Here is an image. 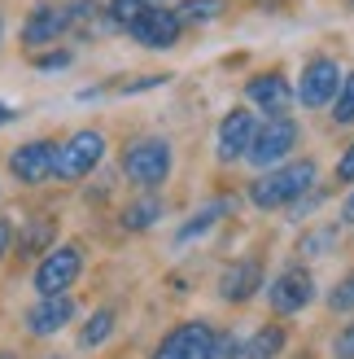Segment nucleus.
Listing matches in <instances>:
<instances>
[{
	"label": "nucleus",
	"instance_id": "f257e3e1",
	"mask_svg": "<svg viewBox=\"0 0 354 359\" xmlns=\"http://www.w3.org/2000/svg\"><path fill=\"white\" fill-rule=\"evenodd\" d=\"M320 180V167L311 158H297V163H285V167H267L254 184H250V202L258 210H280V206H293L315 189Z\"/></svg>",
	"mask_w": 354,
	"mask_h": 359
},
{
	"label": "nucleus",
	"instance_id": "f03ea898",
	"mask_svg": "<svg viewBox=\"0 0 354 359\" xmlns=\"http://www.w3.org/2000/svg\"><path fill=\"white\" fill-rule=\"evenodd\" d=\"M97 9H101V5H92V0H75V5H35V9L27 13V22H22V44H27V48H40V44L62 40L70 27L87 22Z\"/></svg>",
	"mask_w": 354,
	"mask_h": 359
},
{
	"label": "nucleus",
	"instance_id": "7ed1b4c3",
	"mask_svg": "<svg viewBox=\"0 0 354 359\" xmlns=\"http://www.w3.org/2000/svg\"><path fill=\"white\" fill-rule=\"evenodd\" d=\"M122 175H127L136 189H162L171 180V145L162 136H145V140H136V145H127V154H122Z\"/></svg>",
	"mask_w": 354,
	"mask_h": 359
},
{
	"label": "nucleus",
	"instance_id": "20e7f679",
	"mask_svg": "<svg viewBox=\"0 0 354 359\" xmlns=\"http://www.w3.org/2000/svg\"><path fill=\"white\" fill-rule=\"evenodd\" d=\"M297 140H302V132H297V123L289 114H271L267 123H258L254 128V140H250V163L258 171H267V167H280L285 158L297 149Z\"/></svg>",
	"mask_w": 354,
	"mask_h": 359
},
{
	"label": "nucleus",
	"instance_id": "39448f33",
	"mask_svg": "<svg viewBox=\"0 0 354 359\" xmlns=\"http://www.w3.org/2000/svg\"><path fill=\"white\" fill-rule=\"evenodd\" d=\"M83 272V245L66 241V245H48V255L35 267V294L52 298V294H70V285Z\"/></svg>",
	"mask_w": 354,
	"mask_h": 359
},
{
	"label": "nucleus",
	"instance_id": "423d86ee",
	"mask_svg": "<svg viewBox=\"0 0 354 359\" xmlns=\"http://www.w3.org/2000/svg\"><path fill=\"white\" fill-rule=\"evenodd\" d=\"M101 158H105V136L83 128L66 145H57V171H52V180H83L101 167Z\"/></svg>",
	"mask_w": 354,
	"mask_h": 359
},
{
	"label": "nucleus",
	"instance_id": "0eeeda50",
	"mask_svg": "<svg viewBox=\"0 0 354 359\" xmlns=\"http://www.w3.org/2000/svg\"><path fill=\"white\" fill-rule=\"evenodd\" d=\"M149 359H215V329L206 320H184L157 342Z\"/></svg>",
	"mask_w": 354,
	"mask_h": 359
},
{
	"label": "nucleus",
	"instance_id": "6e6552de",
	"mask_svg": "<svg viewBox=\"0 0 354 359\" xmlns=\"http://www.w3.org/2000/svg\"><path fill=\"white\" fill-rule=\"evenodd\" d=\"M341 88V66L332 57H311L302 66V79H297L293 97L306 105V110H324V105H332V97H337Z\"/></svg>",
	"mask_w": 354,
	"mask_h": 359
},
{
	"label": "nucleus",
	"instance_id": "1a4fd4ad",
	"mask_svg": "<svg viewBox=\"0 0 354 359\" xmlns=\"http://www.w3.org/2000/svg\"><path fill=\"white\" fill-rule=\"evenodd\" d=\"M9 171L17 184H48L52 171H57V145L52 140H27L9 154Z\"/></svg>",
	"mask_w": 354,
	"mask_h": 359
},
{
	"label": "nucleus",
	"instance_id": "9d476101",
	"mask_svg": "<svg viewBox=\"0 0 354 359\" xmlns=\"http://www.w3.org/2000/svg\"><path fill=\"white\" fill-rule=\"evenodd\" d=\"M315 298V276L306 272V267H285L271 285H267V302L280 311V316H297L306 311Z\"/></svg>",
	"mask_w": 354,
	"mask_h": 359
},
{
	"label": "nucleus",
	"instance_id": "9b49d317",
	"mask_svg": "<svg viewBox=\"0 0 354 359\" xmlns=\"http://www.w3.org/2000/svg\"><path fill=\"white\" fill-rule=\"evenodd\" d=\"M180 13L175 9H162V5H145V13L136 18V22L127 27V35L136 44H145V48H171L175 40H180Z\"/></svg>",
	"mask_w": 354,
	"mask_h": 359
},
{
	"label": "nucleus",
	"instance_id": "f8f14e48",
	"mask_svg": "<svg viewBox=\"0 0 354 359\" xmlns=\"http://www.w3.org/2000/svg\"><path fill=\"white\" fill-rule=\"evenodd\" d=\"M75 316H79V307H75V298H70V294L40 298V302L27 311V333H31V337H52V333H62Z\"/></svg>",
	"mask_w": 354,
	"mask_h": 359
},
{
	"label": "nucleus",
	"instance_id": "ddd939ff",
	"mask_svg": "<svg viewBox=\"0 0 354 359\" xmlns=\"http://www.w3.org/2000/svg\"><path fill=\"white\" fill-rule=\"evenodd\" d=\"M254 114L250 110H232V114H223V123H219V158L223 163H236V158H245L250 154V140H254Z\"/></svg>",
	"mask_w": 354,
	"mask_h": 359
},
{
	"label": "nucleus",
	"instance_id": "4468645a",
	"mask_svg": "<svg viewBox=\"0 0 354 359\" xmlns=\"http://www.w3.org/2000/svg\"><path fill=\"white\" fill-rule=\"evenodd\" d=\"M245 97H250L262 114H289V105H293V83L285 75H254L250 83H245Z\"/></svg>",
	"mask_w": 354,
	"mask_h": 359
},
{
	"label": "nucleus",
	"instance_id": "2eb2a0df",
	"mask_svg": "<svg viewBox=\"0 0 354 359\" xmlns=\"http://www.w3.org/2000/svg\"><path fill=\"white\" fill-rule=\"evenodd\" d=\"M258 285H267L262 280V263L258 259H241L219 276V298L223 302H250L258 294Z\"/></svg>",
	"mask_w": 354,
	"mask_h": 359
},
{
	"label": "nucleus",
	"instance_id": "dca6fc26",
	"mask_svg": "<svg viewBox=\"0 0 354 359\" xmlns=\"http://www.w3.org/2000/svg\"><path fill=\"white\" fill-rule=\"evenodd\" d=\"M285 342L289 337H285L280 325H262L250 342H241V359H276L280 351H285Z\"/></svg>",
	"mask_w": 354,
	"mask_h": 359
},
{
	"label": "nucleus",
	"instance_id": "f3484780",
	"mask_svg": "<svg viewBox=\"0 0 354 359\" xmlns=\"http://www.w3.org/2000/svg\"><path fill=\"white\" fill-rule=\"evenodd\" d=\"M157 219H162V202H157V197H140V202H132L127 210H122V228L127 232H149Z\"/></svg>",
	"mask_w": 354,
	"mask_h": 359
},
{
	"label": "nucleus",
	"instance_id": "a211bd4d",
	"mask_svg": "<svg viewBox=\"0 0 354 359\" xmlns=\"http://www.w3.org/2000/svg\"><path fill=\"white\" fill-rule=\"evenodd\" d=\"M227 206H232V202H227V197H219V202H210L206 210H197V219H188L180 232H175V245H188L192 237H201L210 224H219V219H223V210H227Z\"/></svg>",
	"mask_w": 354,
	"mask_h": 359
},
{
	"label": "nucleus",
	"instance_id": "6ab92c4d",
	"mask_svg": "<svg viewBox=\"0 0 354 359\" xmlns=\"http://www.w3.org/2000/svg\"><path fill=\"white\" fill-rule=\"evenodd\" d=\"M114 325H118V316L110 311V307H101V311H92V320H87V325L79 329V346L83 351H97L105 337L114 333Z\"/></svg>",
	"mask_w": 354,
	"mask_h": 359
},
{
	"label": "nucleus",
	"instance_id": "aec40b11",
	"mask_svg": "<svg viewBox=\"0 0 354 359\" xmlns=\"http://www.w3.org/2000/svg\"><path fill=\"white\" fill-rule=\"evenodd\" d=\"M145 5H149V0H110V5H101L105 9V27H110V31H127L136 18L145 13Z\"/></svg>",
	"mask_w": 354,
	"mask_h": 359
},
{
	"label": "nucleus",
	"instance_id": "412c9836",
	"mask_svg": "<svg viewBox=\"0 0 354 359\" xmlns=\"http://www.w3.org/2000/svg\"><path fill=\"white\" fill-rule=\"evenodd\" d=\"M52 232H57L52 219H31V228L22 232V241H17V255H40V250H48Z\"/></svg>",
	"mask_w": 354,
	"mask_h": 359
},
{
	"label": "nucleus",
	"instance_id": "4be33fe9",
	"mask_svg": "<svg viewBox=\"0 0 354 359\" xmlns=\"http://www.w3.org/2000/svg\"><path fill=\"white\" fill-rule=\"evenodd\" d=\"M332 123H354V70L341 75V88L332 97Z\"/></svg>",
	"mask_w": 354,
	"mask_h": 359
},
{
	"label": "nucleus",
	"instance_id": "5701e85b",
	"mask_svg": "<svg viewBox=\"0 0 354 359\" xmlns=\"http://www.w3.org/2000/svg\"><path fill=\"white\" fill-rule=\"evenodd\" d=\"M223 13V0H184L180 22H210V18Z\"/></svg>",
	"mask_w": 354,
	"mask_h": 359
},
{
	"label": "nucleus",
	"instance_id": "b1692460",
	"mask_svg": "<svg viewBox=\"0 0 354 359\" xmlns=\"http://www.w3.org/2000/svg\"><path fill=\"white\" fill-rule=\"evenodd\" d=\"M328 311H332V316L354 311V272H346V276L337 280V290L328 294Z\"/></svg>",
	"mask_w": 354,
	"mask_h": 359
},
{
	"label": "nucleus",
	"instance_id": "393cba45",
	"mask_svg": "<svg viewBox=\"0 0 354 359\" xmlns=\"http://www.w3.org/2000/svg\"><path fill=\"white\" fill-rule=\"evenodd\" d=\"M337 237H341L337 228H315V232L302 237V250H306V255H328V250L337 245Z\"/></svg>",
	"mask_w": 354,
	"mask_h": 359
},
{
	"label": "nucleus",
	"instance_id": "a878e982",
	"mask_svg": "<svg viewBox=\"0 0 354 359\" xmlns=\"http://www.w3.org/2000/svg\"><path fill=\"white\" fill-rule=\"evenodd\" d=\"M70 62H75V53H70V48H52V53H40V57H35V70L52 75V70H66Z\"/></svg>",
	"mask_w": 354,
	"mask_h": 359
},
{
	"label": "nucleus",
	"instance_id": "bb28decb",
	"mask_svg": "<svg viewBox=\"0 0 354 359\" xmlns=\"http://www.w3.org/2000/svg\"><path fill=\"white\" fill-rule=\"evenodd\" d=\"M332 355H337V359H354V320L346 329H337V337H332Z\"/></svg>",
	"mask_w": 354,
	"mask_h": 359
},
{
	"label": "nucleus",
	"instance_id": "cd10ccee",
	"mask_svg": "<svg viewBox=\"0 0 354 359\" xmlns=\"http://www.w3.org/2000/svg\"><path fill=\"white\" fill-rule=\"evenodd\" d=\"M215 359H241V337H232V333H215Z\"/></svg>",
	"mask_w": 354,
	"mask_h": 359
},
{
	"label": "nucleus",
	"instance_id": "c85d7f7f",
	"mask_svg": "<svg viewBox=\"0 0 354 359\" xmlns=\"http://www.w3.org/2000/svg\"><path fill=\"white\" fill-rule=\"evenodd\" d=\"M337 180H341V184H354V145L341 154V163H337Z\"/></svg>",
	"mask_w": 354,
	"mask_h": 359
},
{
	"label": "nucleus",
	"instance_id": "c756f323",
	"mask_svg": "<svg viewBox=\"0 0 354 359\" xmlns=\"http://www.w3.org/2000/svg\"><path fill=\"white\" fill-rule=\"evenodd\" d=\"M9 250H13V224H9V219H0V263H5Z\"/></svg>",
	"mask_w": 354,
	"mask_h": 359
},
{
	"label": "nucleus",
	"instance_id": "7c9ffc66",
	"mask_svg": "<svg viewBox=\"0 0 354 359\" xmlns=\"http://www.w3.org/2000/svg\"><path fill=\"white\" fill-rule=\"evenodd\" d=\"M341 219H346V224H354V193L346 197V206H341Z\"/></svg>",
	"mask_w": 354,
	"mask_h": 359
},
{
	"label": "nucleus",
	"instance_id": "2f4dec72",
	"mask_svg": "<svg viewBox=\"0 0 354 359\" xmlns=\"http://www.w3.org/2000/svg\"><path fill=\"white\" fill-rule=\"evenodd\" d=\"M5 123H13V110H9L5 101H0V128H5Z\"/></svg>",
	"mask_w": 354,
	"mask_h": 359
},
{
	"label": "nucleus",
	"instance_id": "473e14b6",
	"mask_svg": "<svg viewBox=\"0 0 354 359\" xmlns=\"http://www.w3.org/2000/svg\"><path fill=\"white\" fill-rule=\"evenodd\" d=\"M48 359H57V355H48Z\"/></svg>",
	"mask_w": 354,
	"mask_h": 359
}]
</instances>
